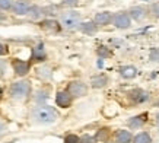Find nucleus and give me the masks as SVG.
<instances>
[{"instance_id": "15", "label": "nucleus", "mask_w": 159, "mask_h": 143, "mask_svg": "<svg viewBox=\"0 0 159 143\" xmlns=\"http://www.w3.org/2000/svg\"><path fill=\"white\" fill-rule=\"evenodd\" d=\"M129 15H130L131 19L140 21V19H143V18H145L146 9L143 7V6H134V7H131V9L129 10Z\"/></svg>"}, {"instance_id": "16", "label": "nucleus", "mask_w": 159, "mask_h": 143, "mask_svg": "<svg viewBox=\"0 0 159 143\" xmlns=\"http://www.w3.org/2000/svg\"><path fill=\"white\" fill-rule=\"evenodd\" d=\"M79 29H80L83 34H86V35H93V34L98 31V26L93 24V22H80Z\"/></svg>"}, {"instance_id": "4", "label": "nucleus", "mask_w": 159, "mask_h": 143, "mask_svg": "<svg viewBox=\"0 0 159 143\" xmlns=\"http://www.w3.org/2000/svg\"><path fill=\"white\" fill-rule=\"evenodd\" d=\"M111 22L118 29H129L131 26V18L129 12H117V13H114Z\"/></svg>"}, {"instance_id": "7", "label": "nucleus", "mask_w": 159, "mask_h": 143, "mask_svg": "<svg viewBox=\"0 0 159 143\" xmlns=\"http://www.w3.org/2000/svg\"><path fill=\"white\" fill-rule=\"evenodd\" d=\"M73 102L72 95L69 94L67 91H58L57 95H56V104L60 107V108H69Z\"/></svg>"}, {"instance_id": "28", "label": "nucleus", "mask_w": 159, "mask_h": 143, "mask_svg": "<svg viewBox=\"0 0 159 143\" xmlns=\"http://www.w3.org/2000/svg\"><path fill=\"white\" fill-rule=\"evenodd\" d=\"M64 143H80V137L76 134H67L64 137Z\"/></svg>"}, {"instance_id": "8", "label": "nucleus", "mask_w": 159, "mask_h": 143, "mask_svg": "<svg viewBox=\"0 0 159 143\" xmlns=\"http://www.w3.org/2000/svg\"><path fill=\"white\" fill-rule=\"evenodd\" d=\"M29 7H31V5H29L28 0H16V2H13V5H12V10H13L15 15H18V16H24V15L28 13Z\"/></svg>"}, {"instance_id": "27", "label": "nucleus", "mask_w": 159, "mask_h": 143, "mask_svg": "<svg viewBox=\"0 0 159 143\" xmlns=\"http://www.w3.org/2000/svg\"><path fill=\"white\" fill-rule=\"evenodd\" d=\"M43 26L47 29H60V26H58L57 22H54V21H45V22H43Z\"/></svg>"}, {"instance_id": "11", "label": "nucleus", "mask_w": 159, "mask_h": 143, "mask_svg": "<svg viewBox=\"0 0 159 143\" xmlns=\"http://www.w3.org/2000/svg\"><path fill=\"white\" fill-rule=\"evenodd\" d=\"M130 98L136 104H143L149 99V92L145 91V89H134V91L130 92Z\"/></svg>"}, {"instance_id": "1", "label": "nucleus", "mask_w": 159, "mask_h": 143, "mask_svg": "<svg viewBox=\"0 0 159 143\" xmlns=\"http://www.w3.org/2000/svg\"><path fill=\"white\" fill-rule=\"evenodd\" d=\"M31 118L37 124H53L57 121L58 113L47 104H37L31 111Z\"/></svg>"}, {"instance_id": "26", "label": "nucleus", "mask_w": 159, "mask_h": 143, "mask_svg": "<svg viewBox=\"0 0 159 143\" xmlns=\"http://www.w3.org/2000/svg\"><path fill=\"white\" fill-rule=\"evenodd\" d=\"M13 0H0V10H9L12 9Z\"/></svg>"}, {"instance_id": "24", "label": "nucleus", "mask_w": 159, "mask_h": 143, "mask_svg": "<svg viewBox=\"0 0 159 143\" xmlns=\"http://www.w3.org/2000/svg\"><path fill=\"white\" fill-rule=\"evenodd\" d=\"M149 60H150V62H155V63H159V48H156V47L150 48Z\"/></svg>"}, {"instance_id": "20", "label": "nucleus", "mask_w": 159, "mask_h": 143, "mask_svg": "<svg viewBox=\"0 0 159 143\" xmlns=\"http://www.w3.org/2000/svg\"><path fill=\"white\" fill-rule=\"evenodd\" d=\"M26 15H28L31 19L37 21L43 16V7H39V6H37V5H31V7H29V10H28V13Z\"/></svg>"}, {"instance_id": "36", "label": "nucleus", "mask_w": 159, "mask_h": 143, "mask_svg": "<svg viewBox=\"0 0 159 143\" xmlns=\"http://www.w3.org/2000/svg\"><path fill=\"white\" fill-rule=\"evenodd\" d=\"M3 96V89H2V86H0V98Z\"/></svg>"}, {"instance_id": "22", "label": "nucleus", "mask_w": 159, "mask_h": 143, "mask_svg": "<svg viewBox=\"0 0 159 143\" xmlns=\"http://www.w3.org/2000/svg\"><path fill=\"white\" fill-rule=\"evenodd\" d=\"M108 136H110V129L104 127V129L98 130V133H97V136H95V139H97V140H99V142H108Z\"/></svg>"}, {"instance_id": "2", "label": "nucleus", "mask_w": 159, "mask_h": 143, "mask_svg": "<svg viewBox=\"0 0 159 143\" xmlns=\"http://www.w3.org/2000/svg\"><path fill=\"white\" fill-rule=\"evenodd\" d=\"M31 94V82L29 81H18L13 82L9 88V95L12 99H25Z\"/></svg>"}, {"instance_id": "3", "label": "nucleus", "mask_w": 159, "mask_h": 143, "mask_svg": "<svg viewBox=\"0 0 159 143\" xmlns=\"http://www.w3.org/2000/svg\"><path fill=\"white\" fill-rule=\"evenodd\" d=\"M60 22H61L63 28L66 29H77L79 25L82 22V15L79 13L77 10H67L63 12L60 15Z\"/></svg>"}, {"instance_id": "17", "label": "nucleus", "mask_w": 159, "mask_h": 143, "mask_svg": "<svg viewBox=\"0 0 159 143\" xmlns=\"http://www.w3.org/2000/svg\"><path fill=\"white\" fill-rule=\"evenodd\" d=\"M120 75L124 79H133L137 75V69L134 66H123L120 69Z\"/></svg>"}, {"instance_id": "6", "label": "nucleus", "mask_w": 159, "mask_h": 143, "mask_svg": "<svg viewBox=\"0 0 159 143\" xmlns=\"http://www.w3.org/2000/svg\"><path fill=\"white\" fill-rule=\"evenodd\" d=\"M12 67H13V72L16 76H20L24 77L26 76L31 70V64L28 62H25V60H18V58H15L13 62H12Z\"/></svg>"}, {"instance_id": "34", "label": "nucleus", "mask_w": 159, "mask_h": 143, "mask_svg": "<svg viewBox=\"0 0 159 143\" xmlns=\"http://www.w3.org/2000/svg\"><path fill=\"white\" fill-rule=\"evenodd\" d=\"M5 131H6V124L3 123L2 120H0V137H2V136L5 134Z\"/></svg>"}, {"instance_id": "18", "label": "nucleus", "mask_w": 159, "mask_h": 143, "mask_svg": "<svg viewBox=\"0 0 159 143\" xmlns=\"http://www.w3.org/2000/svg\"><path fill=\"white\" fill-rule=\"evenodd\" d=\"M50 98V92L47 89H38L34 95V101L37 104H45V101Z\"/></svg>"}, {"instance_id": "19", "label": "nucleus", "mask_w": 159, "mask_h": 143, "mask_svg": "<svg viewBox=\"0 0 159 143\" xmlns=\"http://www.w3.org/2000/svg\"><path fill=\"white\" fill-rule=\"evenodd\" d=\"M37 76L41 77V79H44V81H47V79H50V77L53 76V69L48 66H41L37 69Z\"/></svg>"}, {"instance_id": "33", "label": "nucleus", "mask_w": 159, "mask_h": 143, "mask_svg": "<svg viewBox=\"0 0 159 143\" xmlns=\"http://www.w3.org/2000/svg\"><path fill=\"white\" fill-rule=\"evenodd\" d=\"M6 75V63L0 60V77H3Z\"/></svg>"}, {"instance_id": "31", "label": "nucleus", "mask_w": 159, "mask_h": 143, "mask_svg": "<svg viewBox=\"0 0 159 143\" xmlns=\"http://www.w3.org/2000/svg\"><path fill=\"white\" fill-rule=\"evenodd\" d=\"M61 3L64 6H69V7H73L79 3V0H61Z\"/></svg>"}, {"instance_id": "14", "label": "nucleus", "mask_w": 159, "mask_h": 143, "mask_svg": "<svg viewBox=\"0 0 159 143\" xmlns=\"http://www.w3.org/2000/svg\"><path fill=\"white\" fill-rule=\"evenodd\" d=\"M133 136L129 130H117L116 131V143H130Z\"/></svg>"}, {"instance_id": "29", "label": "nucleus", "mask_w": 159, "mask_h": 143, "mask_svg": "<svg viewBox=\"0 0 159 143\" xmlns=\"http://www.w3.org/2000/svg\"><path fill=\"white\" fill-rule=\"evenodd\" d=\"M149 13H152L153 18H159V3H152V5H150Z\"/></svg>"}, {"instance_id": "5", "label": "nucleus", "mask_w": 159, "mask_h": 143, "mask_svg": "<svg viewBox=\"0 0 159 143\" xmlns=\"http://www.w3.org/2000/svg\"><path fill=\"white\" fill-rule=\"evenodd\" d=\"M67 92L72 95V98H80L88 94V86L82 81H72L67 86Z\"/></svg>"}, {"instance_id": "35", "label": "nucleus", "mask_w": 159, "mask_h": 143, "mask_svg": "<svg viewBox=\"0 0 159 143\" xmlns=\"http://www.w3.org/2000/svg\"><path fill=\"white\" fill-rule=\"evenodd\" d=\"M156 123H158V127H159V113L156 114Z\"/></svg>"}, {"instance_id": "23", "label": "nucleus", "mask_w": 159, "mask_h": 143, "mask_svg": "<svg viewBox=\"0 0 159 143\" xmlns=\"http://www.w3.org/2000/svg\"><path fill=\"white\" fill-rule=\"evenodd\" d=\"M58 13V7L56 5H50L47 7H43V15H48V16H54Z\"/></svg>"}, {"instance_id": "12", "label": "nucleus", "mask_w": 159, "mask_h": 143, "mask_svg": "<svg viewBox=\"0 0 159 143\" xmlns=\"http://www.w3.org/2000/svg\"><path fill=\"white\" fill-rule=\"evenodd\" d=\"M108 85V76L105 75H97V76L91 77V86L93 89H101Z\"/></svg>"}, {"instance_id": "10", "label": "nucleus", "mask_w": 159, "mask_h": 143, "mask_svg": "<svg viewBox=\"0 0 159 143\" xmlns=\"http://www.w3.org/2000/svg\"><path fill=\"white\" fill-rule=\"evenodd\" d=\"M111 19H112L111 12H98L92 22L97 25V26H105V25H108L111 22Z\"/></svg>"}, {"instance_id": "37", "label": "nucleus", "mask_w": 159, "mask_h": 143, "mask_svg": "<svg viewBox=\"0 0 159 143\" xmlns=\"http://www.w3.org/2000/svg\"><path fill=\"white\" fill-rule=\"evenodd\" d=\"M155 105H156V107H159V101H156V104H155Z\"/></svg>"}, {"instance_id": "13", "label": "nucleus", "mask_w": 159, "mask_h": 143, "mask_svg": "<svg viewBox=\"0 0 159 143\" xmlns=\"http://www.w3.org/2000/svg\"><path fill=\"white\" fill-rule=\"evenodd\" d=\"M32 60L34 62H44L47 58V53H45V48H44V44H38L37 47L32 48Z\"/></svg>"}, {"instance_id": "21", "label": "nucleus", "mask_w": 159, "mask_h": 143, "mask_svg": "<svg viewBox=\"0 0 159 143\" xmlns=\"http://www.w3.org/2000/svg\"><path fill=\"white\" fill-rule=\"evenodd\" d=\"M133 143H152V137H150L149 133L146 131H140L139 134H136L134 137L131 139Z\"/></svg>"}, {"instance_id": "9", "label": "nucleus", "mask_w": 159, "mask_h": 143, "mask_svg": "<svg viewBox=\"0 0 159 143\" xmlns=\"http://www.w3.org/2000/svg\"><path fill=\"white\" fill-rule=\"evenodd\" d=\"M146 121H148V113H145V114H139V115H136V117L129 118L127 124H129V127H130L131 130H137V129H142V127L145 126Z\"/></svg>"}, {"instance_id": "30", "label": "nucleus", "mask_w": 159, "mask_h": 143, "mask_svg": "<svg viewBox=\"0 0 159 143\" xmlns=\"http://www.w3.org/2000/svg\"><path fill=\"white\" fill-rule=\"evenodd\" d=\"M98 140L95 139V136H91V134H83L80 137V143H97Z\"/></svg>"}, {"instance_id": "38", "label": "nucleus", "mask_w": 159, "mask_h": 143, "mask_svg": "<svg viewBox=\"0 0 159 143\" xmlns=\"http://www.w3.org/2000/svg\"><path fill=\"white\" fill-rule=\"evenodd\" d=\"M107 143H111V142H107Z\"/></svg>"}, {"instance_id": "32", "label": "nucleus", "mask_w": 159, "mask_h": 143, "mask_svg": "<svg viewBox=\"0 0 159 143\" xmlns=\"http://www.w3.org/2000/svg\"><path fill=\"white\" fill-rule=\"evenodd\" d=\"M7 53H9L7 45H5V44L0 43V56H7Z\"/></svg>"}, {"instance_id": "25", "label": "nucleus", "mask_w": 159, "mask_h": 143, "mask_svg": "<svg viewBox=\"0 0 159 143\" xmlns=\"http://www.w3.org/2000/svg\"><path fill=\"white\" fill-rule=\"evenodd\" d=\"M97 53H98V56H99V58H108V57H111V51L107 47H99L97 50Z\"/></svg>"}]
</instances>
